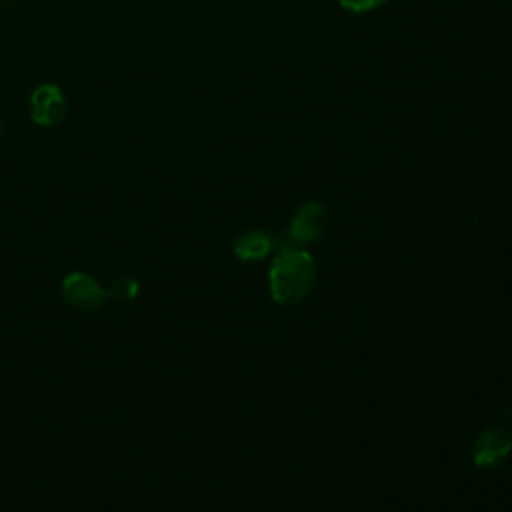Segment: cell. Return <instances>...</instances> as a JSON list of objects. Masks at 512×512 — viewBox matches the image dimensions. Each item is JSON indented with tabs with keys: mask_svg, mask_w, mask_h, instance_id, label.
Instances as JSON below:
<instances>
[{
	"mask_svg": "<svg viewBox=\"0 0 512 512\" xmlns=\"http://www.w3.org/2000/svg\"><path fill=\"white\" fill-rule=\"evenodd\" d=\"M0 138H2V120H0Z\"/></svg>",
	"mask_w": 512,
	"mask_h": 512,
	"instance_id": "9c48e42d",
	"label": "cell"
},
{
	"mask_svg": "<svg viewBox=\"0 0 512 512\" xmlns=\"http://www.w3.org/2000/svg\"><path fill=\"white\" fill-rule=\"evenodd\" d=\"M62 294L64 300L82 312H94L102 308L108 292L88 274L84 272H72L62 282Z\"/></svg>",
	"mask_w": 512,
	"mask_h": 512,
	"instance_id": "3957f363",
	"label": "cell"
},
{
	"mask_svg": "<svg viewBox=\"0 0 512 512\" xmlns=\"http://www.w3.org/2000/svg\"><path fill=\"white\" fill-rule=\"evenodd\" d=\"M136 292H138V284H136V280H132V278H120V280H116V282L112 284V288H110V294H112L114 298H118V300L134 298Z\"/></svg>",
	"mask_w": 512,
	"mask_h": 512,
	"instance_id": "52a82bcc",
	"label": "cell"
},
{
	"mask_svg": "<svg viewBox=\"0 0 512 512\" xmlns=\"http://www.w3.org/2000/svg\"><path fill=\"white\" fill-rule=\"evenodd\" d=\"M326 226H328V212H326L324 204L310 200V202L302 204L296 210V214L292 216V222L288 228V238L296 246L310 244V242H316L324 234Z\"/></svg>",
	"mask_w": 512,
	"mask_h": 512,
	"instance_id": "277c9868",
	"label": "cell"
},
{
	"mask_svg": "<svg viewBox=\"0 0 512 512\" xmlns=\"http://www.w3.org/2000/svg\"><path fill=\"white\" fill-rule=\"evenodd\" d=\"M512 452V438L500 428H486L472 446V460L478 468H494Z\"/></svg>",
	"mask_w": 512,
	"mask_h": 512,
	"instance_id": "5b68a950",
	"label": "cell"
},
{
	"mask_svg": "<svg viewBox=\"0 0 512 512\" xmlns=\"http://www.w3.org/2000/svg\"><path fill=\"white\" fill-rule=\"evenodd\" d=\"M316 266L310 252L300 246H282L268 270L270 296L278 304L300 302L314 286Z\"/></svg>",
	"mask_w": 512,
	"mask_h": 512,
	"instance_id": "6da1fadb",
	"label": "cell"
},
{
	"mask_svg": "<svg viewBox=\"0 0 512 512\" xmlns=\"http://www.w3.org/2000/svg\"><path fill=\"white\" fill-rule=\"evenodd\" d=\"M28 110L34 124L42 128H52L66 118L68 100L58 84L42 82L32 90L28 98Z\"/></svg>",
	"mask_w": 512,
	"mask_h": 512,
	"instance_id": "7a4b0ae2",
	"label": "cell"
},
{
	"mask_svg": "<svg viewBox=\"0 0 512 512\" xmlns=\"http://www.w3.org/2000/svg\"><path fill=\"white\" fill-rule=\"evenodd\" d=\"M338 2L344 10L360 14V12H368V10H374V8L382 6L386 0H338Z\"/></svg>",
	"mask_w": 512,
	"mask_h": 512,
	"instance_id": "ba28073f",
	"label": "cell"
},
{
	"mask_svg": "<svg viewBox=\"0 0 512 512\" xmlns=\"http://www.w3.org/2000/svg\"><path fill=\"white\" fill-rule=\"evenodd\" d=\"M274 246H276V238L268 230L252 228L238 236L234 244V254L242 262H258L270 256Z\"/></svg>",
	"mask_w": 512,
	"mask_h": 512,
	"instance_id": "8992f818",
	"label": "cell"
}]
</instances>
